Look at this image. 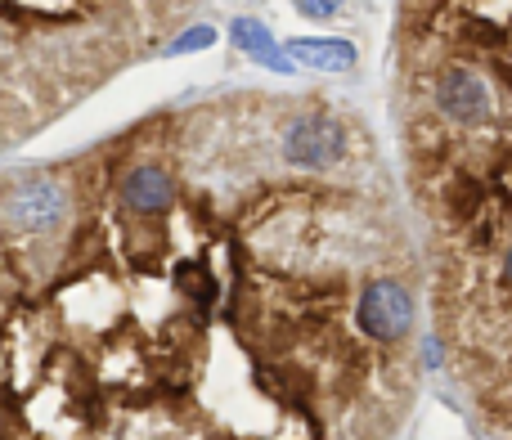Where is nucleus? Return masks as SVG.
I'll return each mask as SVG.
<instances>
[{
	"instance_id": "f03ea898",
	"label": "nucleus",
	"mask_w": 512,
	"mask_h": 440,
	"mask_svg": "<svg viewBox=\"0 0 512 440\" xmlns=\"http://www.w3.org/2000/svg\"><path fill=\"white\" fill-rule=\"evenodd\" d=\"M346 153V131L333 122V117H319V113H306L297 122H288L283 131V158L292 167H333L337 158Z\"/></svg>"
},
{
	"instance_id": "9b49d317",
	"label": "nucleus",
	"mask_w": 512,
	"mask_h": 440,
	"mask_svg": "<svg viewBox=\"0 0 512 440\" xmlns=\"http://www.w3.org/2000/svg\"><path fill=\"white\" fill-rule=\"evenodd\" d=\"M337 5H301V18H333Z\"/></svg>"
},
{
	"instance_id": "7ed1b4c3",
	"label": "nucleus",
	"mask_w": 512,
	"mask_h": 440,
	"mask_svg": "<svg viewBox=\"0 0 512 440\" xmlns=\"http://www.w3.org/2000/svg\"><path fill=\"white\" fill-rule=\"evenodd\" d=\"M414 324V297L396 279H373L360 297V328L373 342H396Z\"/></svg>"
},
{
	"instance_id": "1a4fd4ad",
	"label": "nucleus",
	"mask_w": 512,
	"mask_h": 440,
	"mask_svg": "<svg viewBox=\"0 0 512 440\" xmlns=\"http://www.w3.org/2000/svg\"><path fill=\"white\" fill-rule=\"evenodd\" d=\"M486 203V194H481V185L472 176H459L450 185V207H454V216H472L477 207Z\"/></svg>"
},
{
	"instance_id": "0eeeda50",
	"label": "nucleus",
	"mask_w": 512,
	"mask_h": 440,
	"mask_svg": "<svg viewBox=\"0 0 512 440\" xmlns=\"http://www.w3.org/2000/svg\"><path fill=\"white\" fill-rule=\"evenodd\" d=\"M288 59L319 72H346L355 68V45L351 41H288Z\"/></svg>"
},
{
	"instance_id": "6e6552de",
	"label": "nucleus",
	"mask_w": 512,
	"mask_h": 440,
	"mask_svg": "<svg viewBox=\"0 0 512 440\" xmlns=\"http://www.w3.org/2000/svg\"><path fill=\"white\" fill-rule=\"evenodd\" d=\"M176 288L185 292V297L194 301L198 310L216 306V297H221V283H216V274L207 270L203 261H180L176 265Z\"/></svg>"
},
{
	"instance_id": "423d86ee",
	"label": "nucleus",
	"mask_w": 512,
	"mask_h": 440,
	"mask_svg": "<svg viewBox=\"0 0 512 440\" xmlns=\"http://www.w3.org/2000/svg\"><path fill=\"white\" fill-rule=\"evenodd\" d=\"M230 36H234V45H239L248 59L261 63V68H270V72H292L288 50H279V45H274V36L265 32L256 18H234V23H230Z\"/></svg>"
},
{
	"instance_id": "9d476101",
	"label": "nucleus",
	"mask_w": 512,
	"mask_h": 440,
	"mask_svg": "<svg viewBox=\"0 0 512 440\" xmlns=\"http://www.w3.org/2000/svg\"><path fill=\"white\" fill-rule=\"evenodd\" d=\"M207 45H216V27L194 23L185 36H176V41L167 45V54H194V50H207Z\"/></svg>"
},
{
	"instance_id": "f8f14e48",
	"label": "nucleus",
	"mask_w": 512,
	"mask_h": 440,
	"mask_svg": "<svg viewBox=\"0 0 512 440\" xmlns=\"http://www.w3.org/2000/svg\"><path fill=\"white\" fill-rule=\"evenodd\" d=\"M499 189H504V194L512 198V162H508V167H504V171H499Z\"/></svg>"
},
{
	"instance_id": "ddd939ff",
	"label": "nucleus",
	"mask_w": 512,
	"mask_h": 440,
	"mask_svg": "<svg viewBox=\"0 0 512 440\" xmlns=\"http://www.w3.org/2000/svg\"><path fill=\"white\" fill-rule=\"evenodd\" d=\"M504 279L512 283V247H508V256H504Z\"/></svg>"
},
{
	"instance_id": "f257e3e1",
	"label": "nucleus",
	"mask_w": 512,
	"mask_h": 440,
	"mask_svg": "<svg viewBox=\"0 0 512 440\" xmlns=\"http://www.w3.org/2000/svg\"><path fill=\"white\" fill-rule=\"evenodd\" d=\"M63 212H68V194H63V185H54L45 176H23L5 198L9 225L23 229V234H45V229L59 225Z\"/></svg>"
},
{
	"instance_id": "20e7f679",
	"label": "nucleus",
	"mask_w": 512,
	"mask_h": 440,
	"mask_svg": "<svg viewBox=\"0 0 512 440\" xmlns=\"http://www.w3.org/2000/svg\"><path fill=\"white\" fill-rule=\"evenodd\" d=\"M436 104H441L445 117L463 126H477L481 117H490V86L468 68H450L436 86Z\"/></svg>"
},
{
	"instance_id": "39448f33",
	"label": "nucleus",
	"mask_w": 512,
	"mask_h": 440,
	"mask_svg": "<svg viewBox=\"0 0 512 440\" xmlns=\"http://www.w3.org/2000/svg\"><path fill=\"white\" fill-rule=\"evenodd\" d=\"M171 198H176V185H171V176L162 167H135L131 176L122 180V203L131 207V212L158 216L171 207Z\"/></svg>"
}]
</instances>
